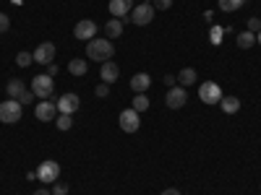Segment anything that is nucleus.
I'll use <instances>...</instances> for the list:
<instances>
[{"label": "nucleus", "instance_id": "31", "mask_svg": "<svg viewBox=\"0 0 261 195\" xmlns=\"http://www.w3.org/2000/svg\"><path fill=\"white\" fill-rule=\"evenodd\" d=\"M151 6H154V11H167L172 6V0H154Z\"/></svg>", "mask_w": 261, "mask_h": 195}, {"label": "nucleus", "instance_id": "29", "mask_svg": "<svg viewBox=\"0 0 261 195\" xmlns=\"http://www.w3.org/2000/svg\"><path fill=\"white\" fill-rule=\"evenodd\" d=\"M8 29H11V18L6 13H0V34H6Z\"/></svg>", "mask_w": 261, "mask_h": 195}, {"label": "nucleus", "instance_id": "39", "mask_svg": "<svg viewBox=\"0 0 261 195\" xmlns=\"http://www.w3.org/2000/svg\"><path fill=\"white\" fill-rule=\"evenodd\" d=\"M146 3H149V0H146Z\"/></svg>", "mask_w": 261, "mask_h": 195}, {"label": "nucleus", "instance_id": "21", "mask_svg": "<svg viewBox=\"0 0 261 195\" xmlns=\"http://www.w3.org/2000/svg\"><path fill=\"white\" fill-rule=\"evenodd\" d=\"M175 78H178V83H180L183 89H186V86H193V83H196V78H199V76H196V71H193V68H183V71H180V73H178Z\"/></svg>", "mask_w": 261, "mask_h": 195}, {"label": "nucleus", "instance_id": "36", "mask_svg": "<svg viewBox=\"0 0 261 195\" xmlns=\"http://www.w3.org/2000/svg\"><path fill=\"white\" fill-rule=\"evenodd\" d=\"M204 21H206V24H212V21H214V13H212V11H206V13H204Z\"/></svg>", "mask_w": 261, "mask_h": 195}, {"label": "nucleus", "instance_id": "33", "mask_svg": "<svg viewBox=\"0 0 261 195\" xmlns=\"http://www.w3.org/2000/svg\"><path fill=\"white\" fill-rule=\"evenodd\" d=\"M162 81H165V86H167V89H172V86H175V81H178V78H175V76H165Z\"/></svg>", "mask_w": 261, "mask_h": 195}, {"label": "nucleus", "instance_id": "5", "mask_svg": "<svg viewBox=\"0 0 261 195\" xmlns=\"http://www.w3.org/2000/svg\"><path fill=\"white\" fill-rule=\"evenodd\" d=\"M199 99L204 104H220L222 99V89H220V83H214V81H204L199 86Z\"/></svg>", "mask_w": 261, "mask_h": 195}, {"label": "nucleus", "instance_id": "6", "mask_svg": "<svg viewBox=\"0 0 261 195\" xmlns=\"http://www.w3.org/2000/svg\"><path fill=\"white\" fill-rule=\"evenodd\" d=\"M118 122H120V130H125V133H136V130L141 127V115L134 110V107H128V110L120 112Z\"/></svg>", "mask_w": 261, "mask_h": 195}, {"label": "nucleus", "instance_id": "7", "mask_svg": "<svg viewBox=\"0 0 261 195\" xmlns=\"http://www.w3.org/2000/svg\"><path fill=\"white\" fill-rule=\"evenodd\" d=\"M151 18H154V6L151 3H141V6H136L134 11H130V24H136V26L151 24Z\"/></svg>", "mask_w": 261, "mask_h": 195}, {"label": "nucleus", "instance_id": "10", "mask_svg": "<svg viewBox=\"0 0 261 195\" xmlns=\"http://www.w3.org/2000/svg\"><path fill=\"white\" fill-rule=\"evenodd\" d=\"M32 55H34V62L50 65V62H55V45H53V42H42V45H39Z\"/></svg>", "mask_w": 261, "mask_h": 195}, {"label": "nucleus", "instance_id": "24", "mask_svg": "<svg viewBox=\"0 0 261 195\" xmlns=\"http://www.w3.org/2000/svg\"><path fill=\"white\" fill-rule=\"evenodd\" d=\"M32 62H34V55L32 52H18L16 55V65H18V68H29Z\"/></svg>", "mask_w": 261, "mask_h": 195}, {"label": "nucleus", "instance_id": "26", "mask_svg": "<svg viewBox=\"0 0 261 195\" xmlns=\"http://www.w3.org/2000/svg\"><path fill=\"white\" fill-rule=\"evenodd\" d=\"M209 39H212V45H220V42H222V29H220V26H212Z\"/></svg>", "mask_w": 261, "mask_h": 195}, {"label": "nucleus", "instance_id": "18", "mask_svg": "<svg viewBox=\"0 0 261 195\" xmlns=\"http://www.w3.org/2000/svg\"><path fill=\"white\" fill-rule=\"evenodd\" d=\"M235 45L241 47V50H251V47L256 45V34H253V31H248V29H246V31H241V34L235 37Z\"/></svg>", "mask_w": 261, "mask_h": 195}, {"label": "nucleus", "instance_id": "38", "mask_svg": "<svg viewBox=\"0 0 261 195\" xmlns=\"http://www.w3.org/2000/svg\"><path fill=\"white\" fill-rule=\"evenodd\" d=\"M256 42H258V45H261V31H258V34H256Z\"/></svg>", "mask_w": 261, "mask_h": 195}, {"label": "nucleus", "instance_id": "34", "mask_svg": "<svg viewBox=\"0 0 261 195\" xmlns=\"http://www.w3.org/2000/svg\"><path fill=\"white\" fill-rule=\"evenodd\" d=\"M58 71H60V68H58L55 62H50V65H47V76H58Z\"/></svg>", "mask_w": 261, "mask_h": 195}, {"label": "nucleus", "instance_id": "30", "mask_svg": "<svg viewBox=\"0 0 261 195\" xmlns=\"http://www.w3.org/2000/svg\"><path fill=\"white\" fill-rule=\"evenodd\" d=\"M94 94H97L99 99H105L107 94H110V86H107V83H99V86H97V89H94Z\"/></svg>", "mask_w": 261, "mask_h": 195}, {"label": "nucleus", "instance_id": "19", "mask_svg": "<svg viewBox=\"0 0 261 195\" xmlns=\"http://www.w3.org/2000/svg\"><path fill=\"white\" fill-rule=\"evenodd\" d=\"M220 107H222V112L235 115L238 110H241V99H238V96H222L220 99Z\"/></svg>", "mask_w": 261, "mask_h": 195}, {"label": "nucleus", "instance_id": "16", "mask_svg": "<svg viewBox=\"0 0 261 195\" xmlns=\"http://www.w3.org/2000/svg\"><path fill=\"white\" fill-rule=\"evenodd\" d=\"M149 86H151L149 73H136L134 78H130V91H134V94H144Z\"/></svg>", "mask_w": 261, "mask_h": 195}, {"label": "nucleus", "instance_id": "27", "mask_svg": "<svg viewBox=\"0 0 261 195\" xmlns=\"http://www.w3.org/2000/svg\"><path fill=\"white\" fill-rule=\"evenodd\" d=\"M248 31H253V34L261 31V18H258V16H251V18H248Z\"/></svg>", "mask_w": 261, "mask_h": 195}, {"label": "nucleus", "instance_id": "20", "mask_svg": "<svg viewBox=\"0 0 261 195\" xmlns=\"http://www.w3.org/2000/svg\"><path fill=\"white\" fill-rule=\"evenodd\" d=\"M105 34L110 37V39L120 37V34H123V21H120V18H110V21L105 24Z\"/></svg>", "mask_w": 261, "mask_h": 195}, {"label": "nucleus", "instance_id": "35", "mask_svg": "<svg viewBox=\"0 0 261 195\" xmlns=\"http://www.w3.org/2000/svg\"><path fill=\"white\" fill-rule=\"evenodd\" d=\"M162 195H180V190H175V187H167Z\"/></svg>", "mask_w": 261, "mask_h": 195}, {"label": "nucleus", "instance_id": "25", "mask_svg": "<svg viewBox=\"0 0 261 195\" xmlns=\"http://www.w3.org/2000/svg\"><path fill=\"white\" fill-rule=\"evenodd\" d=\"M55 125H58L60 130H71L73 120H71V115H58V117H55Z\"/></svg>", "mask_w": 261, "mask_h": 195}, {"label": "nucleus", "instance_id": "3", "mask_svg": "<svg viewBox=\"0 0 261 195\" xmlns=\"http://www.w3.org/2000/svg\"><path fill=\"white\" fill-rule=\"evenodd\" d=\"M53 91H55V81H53V76H34L32 78V94L37 96V99H53Z\"/></svg>", "mask_w": 261, "mask_h": 195}, {"label": "nucleus", "instance_id": "32", "mask_svg": "<svg viewBox=\"0 0 261 195\" xmlns=\"http://www.w3.org/2000/svg\"><path fill=\"white\" fill-rule=\"evenodd\" d=\"M32 99H37V96H34V94H32V89H29V91H27V94H24V96H21V99H18V102H21V104H29V102H32Z\"/></svg>", "mask_w": 261, "mask_h": 195}, {"label": "nucleus", "instance_id": "1", "mask_svg": "<svg viewBox=\"0 0 261 195\" xmlns=\"http://www.w3.org/2000/svg\"><path fill=\"white\" fill-rule=\"evenodd\" d=\"M115 55V47H113V39H102V37H94L86 42V57L94 60V62H107Z\"/></svg>", "mask_w": 261, "mask_h": 195}, {"label": "nucleus", "instance_id": "17", "mask_svg": "<svg viewBox=\"0 0 261 195\" xmlns=\"http://www.w3.org/2000/svg\"><path fill=\"white\" fill-rule=\"evenodd\" d=\"M86 71H89V62H86L84 57H73V60H68V73H71V76L81 78V76H86Z\"/></svg>", "mask_w": 261, "mask_h": 195}, {"label": "nucleus", "instance_id": "8", "mask_svg": "<svg viewBox=\"0 0 261 195\" xmlns=\"http://www.w3.org/2000/svg\"><path fill=\"white\" fill-rule=\"evenodd\" d=\"M55 104H58V112H60V115H73L79 107H81V99H79V94L68 91V94H63Z\"/></svg>", "mask_w": 261, "mask_h": 195}, {"label": "nucleus", "instance_id": "23", "mask_svg": "<svg viewBox=\"0 0 261 195\" xmlns=\"http://www.w3.org/2000/svg\"><path fill=\"white\" fill-rule=\"evenodd\" d=\"M243 3H246V0H220V11H225V13H235Z\"/></svg>", "mask_w": 261, "mask_h": 195}, {"label": "nucleus", "instance_id": "22", "mask_svg": "<svg viewBox=\"0 0 261 195\" xmlns=\"http://www.w3.org/2000/svg\"><path fill=\"white\" fill-rule=\"evenodd\" d=\"M130 107H134V110L141 115V112H146L149 110V96L146 94H136L134 96V102H130Z\"/></svg>", "mask_w": 261, "mask_h": 195}, {"label": "nucleus", "instance_id": "15", "mask_svg": "<svg viewBox=\"0 0 261 195\" xmlns=\"http://www.w3.org/2000/svg\"><path fill=\"white\" fill-rule=\"evenodd\" d=\"M6 91H8V99H21V96H24L29 89H27V83L24 81H21V78H11L8 81V86H6Z\"/></svg>", "mask_w": 261, "mask_h": 195}, {"label": "nucleus", "instance_id": "28", "mask_svg": "<svg viewBox=\"0 0 261 195\" xmlns=\"http://www.w3.org/2000/svg\"><path fill=\"white\" fill-rule=\"evenodd\" d=\"M53 195H68V185H65V182H55L53 185Z\"/></svg>", "mask_w": 261, "mask_h": 195}, {"label": "nucleus", "instance_id": "12", "mask_svg": "<svg viewBox=\"0 0 261 195\" xmlns=\"http://www.w3.org/2000/svg\"><path fill=\"white\" fill-rule=\"evenodd\" d=\"M34 115H37V120H42V122H50V120L58 117V104L50 102V99L39 102V104H37V110H34Z\"/></svg>", "mask_w": 261, "mask_h": 195}, {"label": "nucleus", "instance_id": "13", "mask_svg": "<svg viewBox=\"0 0 261 195\" xmlns=\"http://www.w3.org/2000/svg\"><path fill=\"white\" fill-rule=\"evenodd\" d=\"M130 11H134V0H110V13L115 16V18H125V16H130Z\"/></svg>", "mask_w": 261, "mask_h": 195}, {"label": "nucleus", "instance_id": "11", "mask_svg": "<svg viewBox=\"0 0 261 195\" xmlns=\"http://www.w3.org/2000/svg\"><path fill=\"white\" fill-rule=\"evenodd\" d=\"M186 102H188V94H186L183 86H172V89L167 91V96H165V104L170 107V110H180Z\"/></svg>", "mask_w": 261, "mask_h": 195}, {"label": "nucleus", "instance_id": "9", "mask_svg": "<svg viewBox=\"0 0 261 195\" xmlns=\"http://www.w3.org/2000/svg\"><path fill=\"white\" fill-rule=\"evenodd\" d=\"M73 37H76V39H81V42H89V39H94V37H97V24H94L92 18H84V21H79L76 29H73Z\"/></svg>", "mask_w": 261, "mask_h": 195}, {"label": "nucleus", "instance_id": "2", "mask_svg": "<svg viewBox=\"0 0 261 195\" xmlns=\"http://www.w3.org/2000/svg\"><path fill=\"white\" fill-rule=\"evenodd\" d=\"M21 112H24V104H21V102H16V99L0 102V122L13 125V122L21 120Z\"/></svg>", "mask_w": 261, "mask_h": 195}, {"label": "nucleus", "instance_id": "4", "mask_svg": "<svg viewBox=\"0 0 261 195\" xmlns=\"http://www.w3.org/2000/svg\"><path fill=\"white\" fill-rule=\"evenodd\" d=\"M58 177H60V164H58V161L47 159V161H42V164L37 167V180H39V182L53 185V182H58Z\"/></svg>", "mask_w": 261, "mask_h": 195}, {"label": "nucleus", "instance_id": "37", "mask_svg": "<svg viewBox=\"0 0 261 195\" xmlns=\"http://www.w3.org/2000/svg\"><path fill=\"white\" fill-rule=\"evenodd\" d=\"M34 195H53V192H50V190H47V187H42V190H37V192H34Z\"/></svg>", "mask_w": 261, "mask_h": 195}, {"label": "nucleus", "instance_id": "14", "mask_svg": "<svg viewBox=\"0 0 261 195\" xmlns=\"http://www.w3.org/2000/svg\"><path fill=\"white\" fill-rule=\"evenodd\" d=\"M118 76H120V68L113 62V60H107V62H102V71H99V78H102V83H115L118 81Z\"/></svg>", "mask_w": 261, "mask_h": 195}]
</instances>
